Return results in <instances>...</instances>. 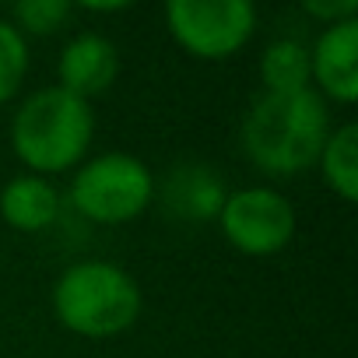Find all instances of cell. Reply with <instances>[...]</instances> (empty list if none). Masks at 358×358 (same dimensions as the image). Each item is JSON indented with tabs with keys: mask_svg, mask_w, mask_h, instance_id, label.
<instances>
[{
	"mask_svg": "<svg viewBox=\"0 0 358 358\" xmlns=\"http://www.w3.org/2000/svg\"><path fill=\"white\" fill-rule=\"evenodd\" d=\"M260 85L267 95H288L309 85V46L299 39H274L260 57Z\"/></svg>",
	"mask_w": 358,
	"mask_h": 358,
	"instance_id": "cell-12",
	"label": "cell"
},
{
	"mask_svg": "<svg viewBox=\"0 0 358 358\" xmlns=\"http://www.w3.org/2000/svg\"><path fill=\"white\" fill-rule=\"evenodd\" d=\"M116 74H120V50L113 46V39L99 32H81L60 50V64H57L60 85L57 88L85 102H92L95 95H106Z\"/></svg>",
	"mask_w": 358,
	"mask_h": 358,
	"instance_id": "cell-8",
	"label": "cell"
},
{
	"mask_svg": "<svg viewBox=\"0 0 358 358\" xmlns=\"http://www.w3.org/2000/svg\"><path fill=\"white\" fill-rule=\"evenodd\" d=\"M67 201L92 225H127L155 201V176L141 158L106 151L78 165Z\"/></svg>",
	"mask_w": 358,
	"mask_h": 358,
	"instance_id": "cell-4",
	"label": "cell"
},
{
	"mask_svg": "<svg viewBox=\"0 0 358 358\" xmlns=\"http://www.w3.org/2000/svg\"><path fill=\"white\" fill-rule=\"evenodd\" d=\"M309 85L323 102L358 99V18L327 25L309 46Z\"/></svg>",
	"mask_w": 358,
	"mask_h": 358,
	"instance_id": "cell-7",
	"label": "cell"
},
{
	"mask_svg": "<svg viewBox=\"0 0 358 358\" xmlns=\"http://www.w3.org/2000/svg\"><path fill=\"white\" fill-rule=\"evenodd\" d=\"M250 0H169L165 25L176 46L194 60H229L257 32Z\"/></svg>",
	"mask_w": 358,
	"mask_h": 358,
	"instance_id": "cell-5",
	"label": "cell"
},
{
	"mask_svg": "<svg viewBox=\"0 0 358 358\" xmlns=\"http://www.w3.org/2000/svg\"><path fill=\"white\" fill-rule=\"evenodd\" d=\"M330 113L327 102L313 92H288V95H260L246 120H243V151L246 158L274 176L288 179L306 169H316V158L330 137Z\"/></svg>",
	"mask_w": 358,
	"mask_h": 358,
	"instance_id": "cell-1",
	"label": "cell"
},
{
	"mask_svg": "<svg viewBox=\"0 0 358 358\" xmlns=\"http://www.w3.org/2000/svg\"><path fill=\"white\" fill-rule=\"evenodd\" d=\"M53 313L78 337H120L141 316V288L109 260H78L53 285Z\"/></svg>",
	"mask_w": 358,
	"mask_h": 358,
	"instance_id": "cell-3",
	"label": "cell"
},
{
	"mask_svg": "<svg viewBox=\"0 0 358 358\" xmlns=\"http://www.w3.org/2000/svg\"><path fill=\"white\" fill-rule=\"evenodd\" d=\"M302 15L323 22V29H327V25L358 18V0H306V4H302Z\"/></svg>",
	"mask_w": 358,
	"mask_h": 358,
	"instance_id": "cell-15",
	"label": "cell"
},
{
	"mask_svg": "<svg viewBox=\"0 0 358 358\" xmlns=\"http://www.w3.org/2000/svg\"><path fill=\"white\" fill-rule=\"evenodd\" d=\"M95 137L92 102L50 85L32 92L11 116V151L36 176H60L85 162Z\"/></svg>",
	"mask_w": 358,
	"mask_h": 358,
	"instance_id": "cell-2",
	"label": "cell"
},
{
	"mask_svg": "<svg viewBox=\"0 0 358 358\" xmlns=\"http://www.w3.org/2000/svg\"><path fill=\"white\" fill-rule=\"evenodd\" d=\"M295 225H299L295 208L288 204V197H281L271 187L229 190L218 211V229L229 239V246L253 260L281 253L292 243Z\"/></svg>",
	"mask_w": 358,
	"mask_h": 358,
	"instance_id": "cell-6",
	"label": "cell"
},
{
	"mask_svg": "<svg viewBox=\"0 0 358 358\" xmlns=\"http://www.w3.org/2000/svg\"><path fill=\"white\" fill-rule=\"evenodd\" d=\"M74 15L67 0H22L11 11V25L22 36H57Z\"/></svg>",
	"mask_w": 358,
	"mask_h": 358,
	"instance_id": "cell-14",
	"label": "cell"
},
{
	"mask_svg": "<svg viewBox=\"0 0 358 358\" xmlns=\"http://www.w3.org/2000/svg\"><path fill=\"white\" fill-rule=\"evenodd\" d=\"M316 169L323 176V183L344 201L355 204L358 201V127L355 123H341L330 130Z\"/></svg>",
	"mask_w": 358,
	"mask_h": 358,
	"instance_id": "cell-11",
	"label": "cell"
},
{
	"mask_svg": "<svg viewBox=\"0 0 358 358\" xmlns=\"http://www.w3.org/2000/svg\"><path fill=\"white\" fill-rule=\"evenodd\" d=\"M64 197L50 183L46 176L22 172L0 190V218H4L15 232H46L60 218Z\"/></svg>",
	"mask_w": 358,
	"mask_h": 358,
	"instance_id": "cell-10",
	"label": "cell"
},
{
	"mask_svg": "<svg viewBox=\"0 0 358 358\" xmlns=\"http://www.w3.org/2000/svg\"><path fill=\"white\" fill-rule=\"evenodd\" d=\"M25 74H29V43L8 18H0V106L22 92Z\"/></svg>",
	"mask_w": 358,
	"mask_h": 358,
	"instance_id": "cell-13",
	"label": "cell"
},
{
	"mask_svg": "<svg viewBox=\"0 0 358 358\" xmlns=\"http://www.w3.org/2000/svg\"><path fill=\"white\" fill-rule=\"evenodd\" d=\"M225 197H229L225 179L204 162H179L162 183V201L179 222H197V225L218 222Z\"/></svg>",
	"mask_w": 358,
	"mask_h": 358,
	"instance_id": "cell-9",
	"label": "cell"
}]
</instances>
